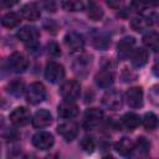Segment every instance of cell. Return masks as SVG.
<instances>
[{"label": "cell", "instance_id": "35", "mask_svg": "<svg viewBox=\"0 0 159 159\" xmlns=\"http://www.w3.org/2000/svg\"><path fill=\"white\" fill-rule=\"evenodd\" d=\"M41 1V6L47 10V11H56V4L55 0H40Z\"/></svg>", "mask_w": 159, "mask_h": 159}, {"label": "cell", "instance_id": "22", "mask_svg": "<svg viewBox=\"0 0 159 159\" xmlns=\"http://www.w3.org/2000/svg\"><path fill=\"white\" fill-rule=\"evenodd\" d=\"M114 149H116V152H117L119 155L128 157V155H130V154L133 153V150H134V143H133L129 138H122L119 142L116 143Z\"/></svg>", "mask_w": 159, "mask_h": 159}, {"label": "cell", "instance_id": "8", "mask_svg": "<svg viewBox=\"0 0 159 159\" xmlns=\"http://www.w3.org/2000/svg\"><path fill=\"white\" fill-rule=\"evenodd\" d=\"M10 122L16 125V127H24L26 124L30 123V120L32 119L31 118V114H30V111L25 107H17L15 108L11 113H10Z\"/></svg>", "mask_w": 159, "mask_h": 159}, {"label": "cell", "instance_id": "28", "mask_svg": "<svg viewBox=\"0 0 159 159\" xmlns=\"http://www.w3.org/2000/svg\"><path fill=\"white\" fill-rule=\"evenodd\" d=\"M7 92L15 97H20L24 94V92H26V88H25V83L20 80H14L11 81L9 84H7Z\"/></svg>", "mask_w": 159, "mask_h": 159}, {"label": "cell", "instance_id": "19", "mask_svg": "<svg viewBox=\"0 0 159 159\" xmlns=\"http://www.w3.org/2000/svg\"><path fill=\"white\" fill-rule=\"evenodd\" d=\"M89 66H91V57L88 56H81L80 58H77L75 62H73V72L80 76V77H84L89 70Z\"/></svg>", "mask_w": 159, "mask_h": 159}, {"label": "cell", "instance_id": "6", "mask_svg": "<svg viewBox=\"0 0 159 159\" xmlns=\"http://www.w3.org/2000/svg\"><path fill=\"white\" fill-rule=\"evenodd\" d=\"M65 77V68L58 62L51 61L45 67V78L51 83H57Z\"/></svg>", "mask_w": 159, "mask_h": 159}, {"label": "cell", "instance_id": "14", "mask_svg": "<svg viewBox=\"0 0 159 159\" xmlns=\"http://www.w3.org/2000/svg\"><path fill=\"white\" fill-rule=\"evenodd\" d=\"M125 102L130 108H140L143 106V89L140 87H132L125 92Z\"/></svg>", "mask_w": 159, "mask_h": 159}, {"label": "cell", "instance_id": "38", "mask_svg": "<svg viewBox=\"0 0 159 159\" xmlns=\"http://www.w3.org/2000/svg\"><path fill=\"white\" fill-rule=\"evenodd\" d=\"M153 73L157 76V77H159V58L154 62V65H153Z\"/></svg>", "mask_w": 159, "mask_h": 159}, {"label": "cell", "instance_id": "25", "mask_svg": "<svg viewBox=\"0 0 159 159\" xmlns=\"http://www.w3.org/2000/svg\"><path fill=\"white\" fill-rule=\"evenodd\" d=\"M87 15H88V17L91 20L98 21V20H101L103 17V10L94 0H89L88 1V6H87Z\"/></svg>", "mask_w": 159, "mask_h": 159}, {"label": "cell", "instance_id": "13", "mask_svg": "<svg viewBox=\"0 0 159 159\" xmlns=\"http://www.w3.org/2000/svg\"><path fill=\"white\" fill-rule=\"evenodd\" d=\"M96 84L101 88H109L114 82V72L109 67H103L101 71L97 72L94 77Z\"/></svg>", "mask_w": 159, "mask_h": 159}, {"label": "cell", "instance_id": "37", "mask_svg": "<svg viewBox=\"0 0 159 159\" xmlns=\"http://www.w3.org/2000/svg\"><path fill=\"white\" fill-rule=\"evenodd\" d=\"M20 0H1V6L4 9H10L14 5H16Z\"/></svg>", "mask_w": 159, "mask_h": 159}, {"label": "cell", "instance_id": "1", "mask_svg": "<svg viewBox=\"0 0 159 159\" xmlns=\"http://www.w3.org/2000/svg\"><path fill=\"white\" fill-rule=\"evenodd\" d=\"M40 37V32L35 26H24L17 31V39L24 42L27 47L32 48L37 46V40Z\"/></svg>", "mask_w": 159, "mask_h": 159}, {"label": "cell", "instance_id": "3", "mask_svg": "<svg viewBox=\"0 0 159 159\" xmlns=\"http://www.w3.org/2000/svg\"><path fill=\"white\" fill-rule=\"evenodd\" d=\"M103 120V112L99 108H88L83 116V127L87 130L96 129Z\"/></svg>", "mask_w": 159, "mask_h": 159}, {"label": "cell", "instance_id": "32", "mask_svg": "<svg viewBox=\"0 0 159 159\" xmlns=\"http://www.w3.org/2000/svg\"><path fill=\"white\" fill-rule=\"evenodd\" d=\"M148 98L149 102L157 107H159V84H154L153 87H150L149 93H148Z\"/></svg>", "mask_w": 159, "mask_h": 159}, {"label": "cell", "instance_id": "16", "mask_svg": "<svg viewBox=\"0 0 159 159\" xmlns=\"http://www.w3.org/2000/svg\"><path fill=\"white\" fill-rule=\"evenodd\" d=\"M31 122L35 128H46L52 123V114L47 109H40L34 114Z\"/></svg>", "mask_w": 159, "mask_h": 159}, {"label": "cell", "instance_id": "26", "mask_svg": "<svg viewBox=\"0 0 159 159\" xmlns=\"http://www.w3.org/2000/svg\"><path fill=\"white\" fill-rule=\"evenodd\" d=\"M134 152H135L138 155H140V157L148 155L149 152H150V143H149L144 137H139V138L137 139V142L134 143V150H133V153H134Z\"/></svg>", "mask_w": 159, "mask_h": 159}, {"label": "cell", "instance_id": "23", "mask_svg": "<svg viewBox=\"0 0 159 159\" xmlns=\"http://www.w3.org/2000/svg\"><path fill=\"white\" fill-rule=\"evenodd\" d=\"M139 124H140V118L138 114H135L133 112H128L122 117V125L124 128H127L128 130L135 129Z\"/></svg>", "mask_w": 159, "mask_h": 159}, {"label": "cell", "instance_id": "4", "mask_svg": "<svg viewBox=\"0 0 159 159\" xmlns=\"http://www.w3.org/2000/svg\"><path fill=\"white\" fill-rule=\"evenodd\" d=\"M102 104L111 109V111H117L120 109L123 106V94L119 91L116 89H111L108 92H106L102 97Z\"/></svg>", "mask_w": 159, "mask_h": 159}, {"label": "cell", "instance_id": "17", "mask_svg": "<svg viewBox=\"0 0 159 159\" xmlns=\"http://www.w3.org/2000/svg\"><path fill=\"white\" fill-rule=\"evenodd\" d=\"M91 42H92L94 48H97V50H106L109 46L111 40H109V36L106 32H102V31L97 30V31L92 32Z\"/></svg>", "mask_w": 159, "mask_h": 159}, {"label": "cell", "instance_id": "29", "mask_svg": "<svg viewBox=\"0 0 159 159\" xmlns=\"http://www.w3.org/2000/svg\"><path fill=\"white\" fill-rule=\"evenodd\" d=\"M142 124L143 127L147 129V130H154L158 125V117L152 113V112H148L143 116L142 118Z\"/></svg>", "mask_w": 159, "mask_h": 159}, {"label": "cell", "instance_id": "27", "mask_svg": "<svg viewBox=\"0 0 159 159\" xmlns=\"http://www.w3.org/2000/svg\"><path fill=\"white\" fill-rule=\"evenodd\" d=\"M21 21V17L20 15H17L16 12H7L2 16L1 19V25L4 27H7V29H12V27H16Z\"/></svg>", "mask_w": 159, "mask_h": 159}, {"label": "cell", "instance_id": "34", "mask_svg": "<svg viewBox=\"0 0 159 159\" xmlns=\"http://www.w3.org/2000/svg\"><path fill=\"white\" fill-rule=\"evenodd\" d=\"M47 51H48V53H50L51 56H55V57H57V56L61 55L60 46H58L56 42H53V41H51V42L47 45Z\"/></svg>", "mask_w": 159, "mask_h": 159}, {"label": "cell", "instance_id": "2", "mask_svg": "<svg viewBox=\"0 0 159 159\" xmlns=\"http://www.w3.org/2000/svg\"><path fill=\"white\" fill-rule=\"evenodd\" d=\"M46 88L40 82L31 83L26 89V99L30 104H39L46 99Z\"/></svg>", "mask_w": 159, "mask_h": 159}, {"label": "cell", "instance_id": "11", "mask_svg": "<svg viewBox=\"0 0 159 159\" xmlns=\"http://www.w3.org/2000/svg\"><path fill=\"white\" fill-rule=\"evenodd\" d=\"M58 116L63 119H72L78 114L77 104L71 99H63L57 107Z\"/></svg>", "mask_w": 159, "mask_h": 159}, {"label": "cell", "instance_id": "30", "mask_svg": "<svg viewBox=\"0 0 159 159\" xmlns=\"http://www.w3.org/2000/svg\"><path fill=\"white\" fill-rule=\"evenodd\" d=\"M61 6L66 11H71V12L81 11L84 7L82 0H61Z\"/></svg>", "mask_w": 159, "mask_h": 159}, {"label": "cell", "instance_id": "33", "mask_svg": "<svg viewBox=\"0 0 159 159\" xmlns=\"http://www.w3.org/2000/svg\"><path fill=\"white\" fill-rule=\"evenodd\" d=\"M148 5V0H132V7L138 12L144 11Z\"/></svg>", "mask_w": 159, "mask_h": 159}, {"label": "cell", "instance_id": "12", "mask_svg": "<svg viewBox=\"0 0 159 159\" xmlns=\"http://www.w3.org/2000/svg\"><path fill=\"white\" fill-rule=\"evenodd\" d=\"M134 48H135V40L132 36L123 37L117 43V52H118L119 58H122V60H125V58L130 57Z\"/></svg>", "mask_w": 159, "mask_h": 159}, {"label": "cell", "instance_id": "15", "mask_svg": "<svg viewBox=\"0 0 159 159\" xmlns=\"http://www.w3.org/2000/svg\"><path fill=\"white\" fill-rule=\"evenodd\" d=\"M65 43H66L67 48L70 50V52H80L84 46V40H83L82 35L72 31V32L66 34Z\"/></svg>", "mask_w": 159, "mask_h": 159}, {"label": "cell", "instance_id": "7", "mask_svg": "<svg viewBox=\"0 0 159 159\" xmlns=\"http://www.w3.org/2000/svg\"><path fill=\"white\" fill-rule=\"evenodd\" d=\"M7 67H9L10 71H12L15 73H22L24 71L27 70L29 61H27V58L22 53L14 52L7 58Z\"/></svg>", "mask_w": 159, "mask_h": 159}, {"label": "cell", "instance_id": "9", "mask_svg": "<svg viewBox=\"0 0 159 159\" xmlns=\"http://www.w3.org/2000/svg\"><path fill=\"white\" fill-rule=\"evenodd\" d=\"M53 135L48 132L45 130H40L37 133L34 134L32 137V144L35 148L40 149V150H47L53 145Z\"/></svg>", "mask_w": 159, "mask_h": 159}, {"label": "cell", "instance_id": "20", "mask_svg": "<svg viewBox=\"0 0 159 159\" xmlns=\"http://www.w3.org/2000/svg\"><path fill=\"white\" fill-rule=\"evenodd\" d=\"M143 43L148 50H150L153 52H159V32L148 31L147 34H144Z\"/></svg>", "mask_w": 159, "mask_h": 159}, {"label": "cell", "instance_id": "10", "mask_svg": "<svg viewBox=\"0 0 159 159\" xmlns=\"http://www.w3.org/2000/svg\"><path fill=\"white\" fill-rule=\"evenodd\" d=\"M57 132L58 134L66 140V142H72L77 134H78V127L73 120H66L61 124H58L57 127Z\"/></svg>", "mask_w": 159, "mask_h": 159}, {"label": "cell", "instance_id": "36", "mask_svg": "<svg viewBox=\"0 0 159 159\" xmlns=\"http://www.w3.org/2000/svg\"><path fill=\"white\" fill-rule=\"evenodd\" d=\"M123 1H124V0H106L107 5H108L109 7H113V9H118V7H120L122 4H123Z\"/></svg>", "mask_w": 159, "mask_h": 159}, {"label": "cell", "instance_id": "24", "mask_svg": "<svg viewBox=\"0 0 159 159\" xmlns=\"http://www.w3.org/2000/svg\"><path fill=\"white\" fill-rule=\"evenodd\" d=\"M152 25V21L149 17L147 16H135L130 21V27L134 30V31H144L147 29H149V26Z\"/></svg>", "mask_w": 159, "mask_h": 159}, {"label": "cell", "instance_id": "5", "mask_svg": "<svg viewBox=\"0 0 159 159\" xmlns=\"http://www.w3.org/2000/svg\"><path fill=\"white\" fill-rule=\"evenodd\" d=\"M80 93H81V84L76 80L65 81L60 87V94L63 97V99L75 101L76 98H78Z\"/></svg>", "mask_w": 159, "mask_h": 159}, {"label": "cell", "instance_id": "18", "mask_svg": "<svg viewBox=\"0 0 159 159\" xmlns=\"http://www.w3.org/2000/svg\"><path fill=\"white\" fill-rule=\"evenodd\" d=\"M20 12H21V16H22L25 20H29V21H35V20L40 19V15H41L40 7H39L36 4H34V2L25 4V5L21 7Z\"/></svg>", "mask_w": 159, "mask_h": 159}, {"label": "cell", "instance_id": "21", "mask_svg": "<svg viewBox=\"0 0 159 159\" xmlns=\"http://www.w3.org/2000/svg\"><path fill=\"white\" fill-rule=\"evenodd\" d=\"M130 61H132V65L134 67H137V68L143 67L148 62V52H147V50L143 48V47L134 48L133 53L130 55Z\"/></svg>", "mask_w": 159, "mask_h": 159}, {"label": "cell", "instance_id": "39", "mask_svg": "<svg viewBox=\"0 0 159 159\" xmlns=\"http://www.w3.org/2000/svg\"><path fill=\"white\" fill-rule=\"evenodd\" d=\"M148 4L152 6H159V0H148Z\"/></svg>", "mask_w": 159, "mask_h": 159}, {"label": "cell", "instance_id": "31", "mask_svg": "<svg viewBox=\"0 0 159 159\" xmlns=\"http://www.w3.org/2000/svg\"><path fill=\"white\" fill-rule=\"evenodd\" d=\"M80 145H81V148L83 149V152H86V153H92V152L94 150V148H96V142H94V139H93L92 137L86 135V137H83V138L81 139Z\"/></svg>", "mask_w": 159, "mask_h": 159}]
</instances>
